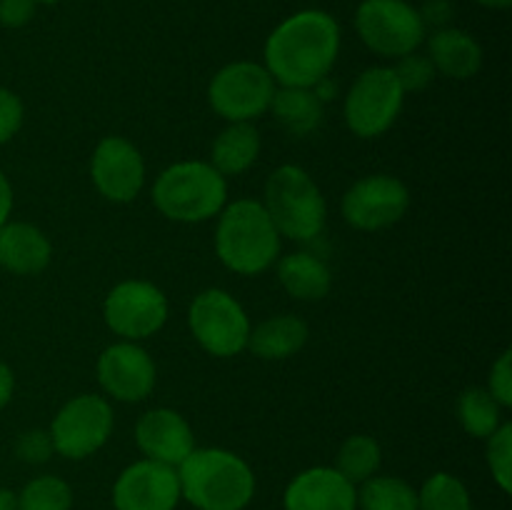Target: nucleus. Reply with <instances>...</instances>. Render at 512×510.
<instances>
[{"instance_id":"3","label":"nucleus","mask_w":512,"mask_h":510,"mask_svg":"<svg viewBox=\"0 0 512 510\" xmlns=\"http://www.w3.org/2000/svg\"><path fill=\"white\" fill-rule=\"evenodd\" d=\"M215 253L238 275H260L280 255V233L258 200H233L218 215Z\"/></svg>"},{"instance_id":"1","label":"nucleus","mask_w":512,"mask_h":510,"mask_svg":"<svg viewBox=\"0 0 512 510\" xmlns=\"http://www.w3.org/2000/svg\"><path fill=\"white\" fill-rule=\"evenodd\" d=\"M340 53V25L325 10H300L265 40V70L285 88H318Z\"/></svg>"},{"instance_id":"25","label":"nucleus","mask_w":512,"mask_h":510,"mask_svg":"<svg viewBox=\"0 0 512 510\" xmlns=\"http://www.w3.org/2000/svg\"><path fill=\"white\" fill-rule=\"evenodd\" d=\"M458 420L473 438H490L503 423V405L488 393V388H468L458 400Z\"/></svg>"},{"instance_id":"30","label":"nucleus","mask_w":512,"mask_h":510,"mask_svg":"<svg viewBox=\"0 0 512 510\" xmlns=\"http://www.w3.org/2000/svg\"><path fill=\"white\" fill-rule=\"evenodd\" d=\"M395 78H398L400 88H403V93H420V90L428 88L430 83L435 80V68L433 63H430L428 55H420L418 50L415 53H408L403 55V58H398V65L393 68Z\"/></svg>"},{"instance_id":"5","label":"nucleus","mask_w":512,"mask_h":510,"mask_svg":"<svg viewBox=\"0 0 512 510\" xmlns=\"http://www.w3.org/2000/svg\"><path fill=\"white\" fill-rule=\"evenodd\" d=\"M263 208L280 238L295 243L315 240L328 220V203L313 175L300 165H280L265 180Z\"/></svg>"},{"instance_id":"21","label":"nucleus","mask_w":512,"mask_h":510,"mask_svg":"<svg viewBox=\"0 0 512 510\" xmlns=\"http://www.w3.org/2000/svg\"><path fill=\"white\" fill-rule=\"evenodd\" d=\"M278 280L290 298L303 300V303L323 300L333 285L330 268L313 253H290L280 258Z\"/></svg>"},{"instance_id":"2","label":"nucleus","mask_w":512,"mask_h":510,"mask_svg":"<svg viewBox=\"0 0 512 510\" xmlns=\"http://www.w3.org/2000/svg\"><path fill=\"white\" fill-rule=\"evenodd\" d=\"M175 470L180 495L195 510H245L253 503L255 473L233 450L195 448Z\"/></svg>"},{"instance_id":"4","label":"nucleus","mask_w":512,"mask_h":510,"mask_svg":"<svg viewBox=\"0 0 512 510\" xmlns=\"http://www.w3.org/2000/svg\"><path fill=\"white\" fill-rule=\"evenodd\" d=\"M153 203L173 223H205L228 205V180L203 160L173 163L155 180Z\"/></svg>"},{"instance_id":"28","label":"nucleus","mask_w":512,"mask_h":510,"mask_svg":"<svg viewBox=\"0 0 512 510\" xmlns=\"http://www.w3.org/2000/svg\"><path fill=\"white\" fill-rule=\"evenodd\" d=\"M73 488L58 475H38L18 493V510H70Z\"/></svg>"},{"instance_id":"35","label":"nucleus","mask_w":512,"mask_h":510,"mask_svg":"<svg viewBox=\"0 0 512 510\" xmlns=\"http://www.w3.org/2000/svg\"><path fill=\"white\" fill-rule=\"evenodd\" d=\"M10 213H13V185L0 170V225L8 223Z\"/></svg>"},{"instance_id":"37","label":"nucleus","mask_w":512,"mask_h":510,"mask_svg":"<svg viewBox=\"0 0 512 510\" xmlns=\"http://www.w3.org/2000/svg\"><path fill=\"white\" fill-rule=\"evenodd\" d=\"M0 510H18V493L10 488H0Z\"/></svg>"},{"instance_id":"22","label":"nucleus","mask_w":512,"mask_h":510,"mask_svg":"<svg viewBox=\"0 0 512 510\" xmlns=\"http://www.w3.org/2000/svg\"><path fill=\"white\" fill-rule=\"evenodd\" d=\"M273 118L283 130H288L295 138H303L318 130L323 123V98L318 95V88H285L280 85L270 100Z\"/></svg>"},{"instance_id":"36","label":"nucleus","mask_w":512,"mask_h":510,"mask_svg":"<svg viewBox=\"0 0 512 510\" xmlns=\"http://www.w3.org/2000/svg\"><path fill=\"white\" fill-rule=\"evenodd\" d=\"M13 390H15L13 370H10V365L0 363V410L13 400Z\"/></svg>"},{"instance_id":"32","label":"nucleus","mask_w":512,"mask_h":510,"mask_svg":"<svg viewBox=\"0 0 512 510\" xmlns=\"http://www.w3.org/2000/svg\"><path fill=\"white\" fill-rule=\"evenodd\" d=\"M23 100L8 88H0V145L13 140L23 125Z\"/></svg>"},{"instance_id":"34","label":"nucleus","mask_w":512,"mask_h":510,"mask_svg":"<svg viewBox=\"0 0 512 510\" xmlns=\"http://www.w3.org/2000/svg\"><path fill=\"white\" fill-rule=\"evenodd\" d=\"M35 8V0H0V23L5 28H23L33 20Z\"/></svg>"},{"instance_id":"11","label":"nucleus","mask_w":512,"mask_h":510,"mask_svg":"<svg viewBox=\"0 0 512 510\" xmlns=\"http://www.w3.org/2000/svg\"><path fill=\"white\" fill-rule=\"evenodd\" d=\"M103 318L115 335L138 343L163 328L168 320V298L148 280H125L105 298Z\"/></svg>"},{"instance_id":"13","label":"nucleus","mask_w":512,"mask_h":510,"mask_svg":"<svg viewBox=\"0 0 512 510\" xmlns=\"http://www.w3.org/2000/svg\"><path fill=\"white\" fill-rule=\"evenodd\" d=\"M90 178L110 203H133L145 185V160L128 138L108 135L95 148Z\"/></svg>"},{"instance_id":"16","label":"nucleus","mask_w":512,"mask_h":510,"mask_svg":"<svg viewBox=\"0 0 512 510\" xmlns=\"http://www.w3.org/2000/svg\"><path fill=\"white\" fill-rule=\"evenodd\" d=\"M135 443L148 460L178 468L195 450V435L178 410L153 408L135 423Z\"/></svg>"},{"instance_id":"19","label":"nucleus","mask_w":512,"mask_h":510,"mask_svg":"<svg viewBox=\"0 0 512 510\" xmlns=\"http://www.w3.org/2000/svg\"><path fill=\"white\" fill-rule=\"evenodd\" d=\"M428 58L435 73L453 80H468L478 75L480 65H483V48L465 30L440 28L430 38Z\"/></svg>"},{"instance_id":"33","label":"nucleus","mask_w":512,"mask_h":510,"mask_svg":"<svg viewBox=\"0 0 512 510\" xmlns=\"http://www.w3.org/2000/svg\"><path fill=\"white\" fill-rule=\"evenodd\" d=\"M488 393L498 400L503 408L512 405V353L505 350L498 360L493 363L488 375Z\"/></svg>"},{"instance_id":"26","label":"nucleus","mask_w":512,"mask_h":510,"mask_svg":"<svg viewBox=\"0 0 512 510\" xmlns=\"http://www.w3.org/2000/svg\"><path fill=\"white\" fill-rule=\"evenodd\" d=\"M380 463H383V450H380L378 440L370 438V435H350L340 445L335 470L353 485H360L373 478V475H378Z\"/></svg>"},{"instance_id":"18","label":"nucleus","mask_w":512,"mask_h":510,"mask_svg":"<svg viewBox=\"0 0 512 510\" xmlns=\"http://www.w3.org/2000/svg\"><path fill=\"white\" fill-rule=\"evenodd\" d=\"M53 258L48 235L33 223L13 220L0 225V268L13 275L43 273Z\"/></svg>"},{"instance_id":"20","label":"nucleus","mask_w":512,"mask_h":510,"mask_svg":"<svg viewBox=\"0 0 512 510\" xmlns=\"http://www.w3.org/2000/svg\"><path fill=\"white\" fill-rule=\"evenodd\" d=\"M308 323L295 315H273L250 328L248 348L260 360H288L298 355L308 343Z\"/></svg>"},{"instance_id":"29","label":"nucleus","mask_w":512,"mask_h":510,"mask_svg":"<svg viewBox=\"0 0 512 510\" xmlns=\"http://www.w3.org/2000/svg\"><path fill=\"white\" fill-rule=\"evenodd\" d=\"M488 440L485 448V458H488V468L493 473V480L500 485L503 493L512 490V425L500 423Z\"/></svg>"},{"instance_id":"27","label":"nucleus","mask_w":512,"mask_h":510,"mask_svg":"<svg viewBox=\"0 0 512 510\" xmlns=\"http://www.w3.org/2000/svg\"><path fill=\"white\" fill-rule=\"evenodd\" d=\"M418 510H473V500L463 480L435 473L418 490Z\"/></svg>"},{"instance_id":"17","label":"nucleus","mask_w":512,"mask_h":510,"mask_svg":"<svg viewBox=\"0 0 512 510\" xmlns=\"http://www.w3.org/2000/svg\"><path fill=\"white\" fill-rule=\"evenodd\" d=\"M285 510H358V488L328 465L295 475L283 493Z\"/></svg>"},{"instance_id":"38","label":"nucleus","mask_w":512,"mask_h":510,"mask_svg":"<svg viewBox=\"0 0 512 510\" xmlns=\"http://www.w3.org/2000/svg\"><path fill=\"white\" fill-rule=\"evenodd\" d=\"M475 3H480L483 8H490V10H505L510 8L512 0H475Z\"/></svg>"},{"instance_id":"12","label":"nucleus","mask_w":512,"mask_h":510,"mask_svg":"<svg viewBox=\"0 0 512 510\" xmlns=\"http://www.w3.org/2000/svg\"><path fill=\"white\" fill-rule=\"evenodd\" d=\"M410 208V190L400 178L388 173L365 175L358 183L350 185L343 195V218L350 228L383 230L403 220Z\"/></svg>"},{"instance_id":"8","label":"nucleus","mask_w":512,"mask_h":510,"mask_svg":"<svg viewBox=\"0 0 512 510\" xmlns=\"http://www.w3.org/2000/svg\"><path fill=\"white\" fill-rule=\"evenodd\" d=\"M355 30L380 58H403L425 40L423 15L405 0H363L355 13Z\"/></svg>"},{"instance_id":"23","label":"nucleus","mask_w":512,"mask_h":510,"mask_svg":"<svg viewBox=\"0 0 512 510\" xmlns=\"http://www.w3.org/2000/svg\"><path fill=\"white\" fill-rule=\"evenodd\" d=\"M260 155V133L253 123H230L220 130L210 150V165L223 178L243 175L255 165Z\"/></svg>"},{"instance_id":"14","label":"nucleus","mask_w":512,"mask_h":510,"mask_svg":"<svg viewBox=\"0 0 512 510\" xmlns=\"http://www.w3.org/2000/svg\"><path fill=\"white\" fill-rule=\"evenodd\" d=\"M158 380L153 358L138 343H113L98 358V383L113 400L140 403L148 398Z\"/></svg>"},{"instance_id":"10","label":"nucleus","mask_w":512,"mask_h":510,"mask_svg":"<svg viewBox=\"0 0 512 510\" xmlns=\"http://www.w3.org/2000/svg\"><path fill=\"white\" fill-rule=\"evenodd\" d=\"M113 425V405L103 395L85 393L58 410L48 433L55 453L68 460H85L108 443Z\"/></svg>"},{"instance_id":"7","label":"nucleus","mask_w":512,"mask_h":510,"mask_svg":"<svg viewBox=\"0 0 512 510\" xmlns=\"http://www.w3.org/2000/svg\"><path fill=\"white\" fill-rule=\"evenodd\" d=\"M405 93L395 78L393 68H368L355 78L345 95V125L358 138H380L388 133L403 110Z\"/></svg>"},{"instance_id":"39","label":"nucleus","mask_w":512,"mask_h":510,"mask_svg":"<svg viewBox=\"0 0 512 510\" xmlns=\"http://www.w3.org/2000/svg\"><path fill=\"white\" fill-rule=\"evenodd\" d=\"M35 3H45V5H53V3H60V0H35Z\"/></svg>"},{"instance_id":"15","label":"nucleus","mask_w":512,"mask_h":510,"mask_svg":"<svg viewBox=\"0 0 512 510\" xmlns=\"http://www.w3.org/2000/svg\"><path fill=\"white\" fill-rule=\"evenodd\" d=\"M180 498L178 470L148 458L128 465L113 485L115 510H175Z\"/></svg>"},{"instance_id":"24","label":"nucleus","mask_w":512,"mask_h":510,"mask_svg":"<svg viewBox=\"0 0 512 510\" xmlns=\"http://www.w3.org/2000/svg\"><path fill=\"white\" fill-rule=\"evenodd\" d=\"M360 510H418V490L395 475H373L358 490Z\"/></svg>"},{"instance_id":"6","label":"nucleus","mask_w":512,"mask_h":510,"mask_svg":"<svg viewBox=\"0 0 512 510\" xmlns=\"http://www.w3.org/2000/svg\"><path fill=\"white\" fill-rule=\"evenodd\" d=\"M188 325L200 348L215 358H233L248 348V313L223 288H208L195 295L188 310Z\"/></svg>"},{"instance_id":"31","label":"nucleus","mask_w":512,"mask_h":510,"mask_svg":"<svg viewBox=\"0 0 512 510\" xmlns=\"http://www.w3.org/2000/svg\"><path fill=\"white\" fill-rule=\"evenodd\" d=\"M55 448H53V440H50L48 430H25V433L18 435L15 440V455L18 460L28 465H43L53 458Z\"/></svg>"},{"instance_id":"9","label":"nucleus","mask_w":512,"mask_h":510,"mask_svg":"<svg viewBox=\"0 0 512 510\" xmlns=\"http://www.w3.org/2000/svg\"><path fill=\"white\" fill-rule=\"evenodd\" d=\"M278 83L265 65L238 60L213 75L208 85L210 108L228 123H253L270 110Z\"/></svg>"}]
</instances>
